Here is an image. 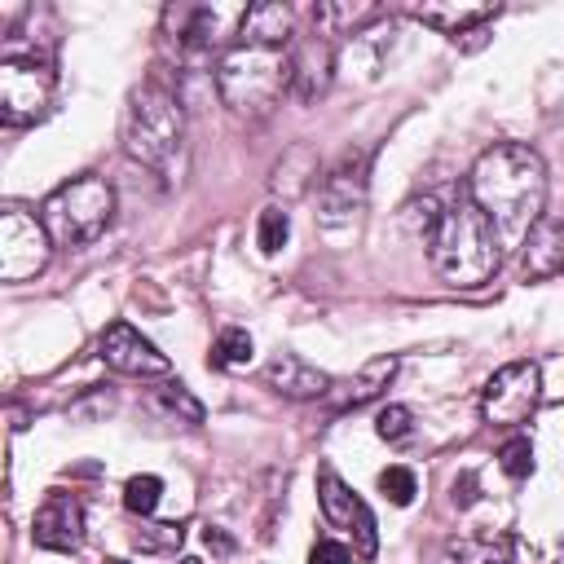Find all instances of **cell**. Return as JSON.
Segmentation results:
<instances>
[{"mask_svg": "<svg viewBox=\"0 0 564 564\" xmlns=\"http://www.w3.org/2000/svg\"><path fill=\"white\" fill-rule=\"evenodd\" d=\"M467 194L485 212L498 247H524L533 225L546 216V163L524 141H498L471 163Z\"/></svg>", "mask_w": 564, "mask_h": 564, "instance_id": "1", "label": "cell"}, {"mask_svg": "<svg viewBox=\"0 0 564 564\" xmlns=\"http://www.w3.org/2000/svg\"><path fill=\"white\" fill-rule=\"evenodd\" d=\"M427 256H432V269L449 282V286H480L494 278L498 260H502V247L485 220V212L471 203L467 185L449 189L432 234L423 238Z\"/></svg>", "mask_w": 564, "mask_h": 564, "instance_id": "2", "label": "cell"}, {"mask_svg": "<svg viewBox=\"0 0 564 564\" xmlns=\"http://www.w3.org/2000/svg\"><path fill=\"white\" fill-rule=\"evenodd\" d=\"M123 150H128L132 163L150 167L167 185L181 181L185 154H189L185 106H181V97L163 79H145L141 88H132L128 115H123Z\"/></svg>", "mask_w": 564, "mask_h": 564, "instance_id": "3", "label": "cell"}, {"mask_svg": "<svg viewBox=\"0 0 564 564\" xmlns=\"http://www.w3.org/2000/svg\"><path fill=\"white\" fill-rule=\"evenodd\" d=\"M216 88L234 115L264 119L282 101V93H291V48L238 40L216 62Z\"/></svg>", "mask_w": 564, "mask_h": 564, "instance_id": "4", "label": "cell"}, {"mask_svg": "<svg viewBox=\"0 0 564 564\" xmlns=\"http://www.w3.org/2000/svg\"><path fill=\"white\" fill-rule=\"evenodd\" d=\"M40 220L53 238V247H88L106 234V225L115 220V189L106 176H75L66 185H57L44 203H40Z\"/></svg>", "mask_w": 564, "mask_h": 564, "instance_id": "5", "label": "cell"}, {"mask_svg": "<svg viewBox=\"0 0 564 564\" xmlns=\"http://www.w3.org/2000/svg\"><path fill=\"white\" fill-rule=\"evenodd\" d=\"M247 4H167L163 9V40L176 57H212L229 40H238Z\"/></svg>", "mask_w": 564, "mask_h": 564, "instance_id": "6", "label": "cell"}, {"mask_svg": "<svg viewBox=\"0 0 564 564\" xmlns=\"http://www.w3.org/2000/svg\"><path fill=\"white\" fill-rule=\"evenodd\" d=\"M57 93V70L40 53H9L0 62V119L9 128H31L48 115Z\"/></svg>", "mask_w": 564, "mask_h": 564, "instance_id": "7", "label": "cell"}, {"mask_svg": "<svg viewBox=\"0 0 564 564\" xmlns=\"http://www.w3.org/2000/svg\"><path fill=\"white\" fill-rule=\"evenodd\" d=\"M538 401H542V370H538V361H507L480 388V414L494 427L529 423Z\"/></svg>", "mask_w": 564, "mask_h": 564, "instance_id": "8", "label": "cell"}, {"mask_svg": "<svg viewBox=\"0 0 564 564\" xmlns=\"http://www.w3.org/2000/svg\"><path fill=\"white\" fill-rule=\"evenodd\" d=\"M48 256H53V238L44 220L22 207H4L0 212V278L31 282L35 273H44Z\"/></svg>", "mask_w": 564, "mask_h": 564, "instance_id": "9", "label": "cell"}, {"mask_svg": "<svg viewBox=\"0 0 564 564\" xmlns=\"http://www.w3.org/2000/svg\"><path fill=\"white\" fill-rule=\"evenodd\" d=\"M366 150H344L322 176H317V220L326 229H344L366 207Z\"/></svg>", "mask_w": 564, "mask_h": 564, "instance_id": "10", "label": "cell"}, {"mask_svg": "<svg viewBox=\"0 0 564 564\" xmlns=\"http://www.w3.org/2000/svg\"><path fill=\"white\" fill-rule=\"evenodd\" d=\"M317 507H322V520H326L330 529H339L344 538H352V555L370 560V555L379 551V529H375L370 507H366L330 467L317 471Z\"/></svg>", "mask_w": 564, "mask_h": 564, "instance_id": "11", "label": "cell"}, {"mask_svg": "<svg viewBox=\"0 0 564 564\" xmlns=\"http://www.w3.org/2000/svg\"><path fill=\"white\" fill-rule=\"evenodd\" d=\"M97 357L119 370V375H137V379H154V375H167V357L128 322H110L101 335H97Z\"/></svg>", "mask_w": 564, "mask_h": 564, "instance_id": "12", "label": "cell"}, {"mask_svg": "<svg viewBox=\"0 0 564 564\" xmlns=\"http://www.w3.org/2000/svg\"><path fill=\"white\" fill-rule=\"evenodd\" d=\"M31 533H35V546H44V551H79L84 546V502L62 489L44 494Z\"/></svg>", "mask_w": 564, "mask_h": 564, "instance_id": "13", "label": "cell"}, {"mask_svg": "<svg viewBox=\"0 0 564 564\" xmlns=\"http://www.w3.org/2000/svg\"><path fill=\"white\" fill-rule=\"evenodd\" d=\"M335 75V48L326 35H304L291 44V97L295 101H317L330 88Z\"/></svg>", "mask_w": 564, "mask_h": 564, "instance_id": "14", "label": "cell"}, {"mask_svg": "<svg viewBox=\"0 0 564 564\" xmlns=\"http://www.w3.org/2000/svg\"><path fill=\"white\" fill-rule=\"evenodd\" d=\"M264 383H269L278 397H291V401H317V397L330 392L335 379H330L326 370L308 366V361L295 357V352H278V357H269V366H264Z\"/></svg>", "mask_w": 564, "mask_h": 564, "instance_id": "15", "label": "cell"}, {"mask_svg": "<svg viewBox=\"0 0 564 564\" xmlns=\"http://www.w3.org/2000/svg\"><path fill=\"white\" fill-rule=\"evenodd\" d=\"M392 375H397V357L392 352H383V357H375V361H366L357 375H348V379H335L330 383V392L322 397L335 414H344V410H357V405H366V401H375L388 383H392Z\"/></svg>", "mask_w": 564, "mask_h": 564, "instance_id": "16", "label": "cell"}, {"mask_svg": "<svg viewBox=\"0 0 564 564\" xmlns=\"http://www.w3.org/2000/svg\"><path fill=\"white\" fill-rule=\"evenodd\" d=\"M238 40L247 44H273V48H291L295 44V13L278 0H260V4H247V18H242V31Z\"/></svg>", "mask_w": 564, "mask_h": 564, "instance_id": "17", "label": "cell"}, {"mask_svg": "<svg viewBox=\"0 0 564 564\" xmlns=\"http://www.w3.org/2000/svg\"><path fill=\"white\" fill-rule=\"evenodd\" d=\"M498 13H502V4H410V18H419L423 26L445 31L449 40H463L467 31H480Z\"/></svg>", "mask_w": 564, "mask_h": 564, "instance_id": "18", "label": "cell"}, {"mask_svg": "<svg viewBox=\"0 0 564 564\" xmlns=\"http://www.w3.org/2000/svg\"><path fill=\"white\" fill-rule=\"evenodd\" d=\"M524 273L555 278L564 273V216H542L524 238Z\"/></svg>", "mask_w": 564, "mask_h": 564, "instance_id": "19", "label": "cell"}, {"mask_svg": "<svg viewBox=\"0 0 564 564\" xmlns=\"http://www.w3.org/2000/svg\"><path fill=\"white\" fill-rule=\"evenodd\" d=\"M436 564H516V555H511V538L498 533V538H458L436 555Z\"/></svg>", "mask_w": 564, "mask_h": 564, "instance_id": "20", "label": "cell"}, {"mask_svg": "<svg viewBox=\"0 0 564 564\" xmlns=\"http://www.w3.org/2000/svg\"><path fill=\"white\" fill-rule=\"evenodd\" d=\"M251 352H256V344H251V335L247 330H238V326H225L220 335H216V344H212V366L216 370H238V366H247L251 361Z\"/></svg>", "mask_w": 564, "mask_h": 564, "instance_id": "21", "label": "cell"}, {"mask_svg": "<svg viewBox=\"0 0 564 564\" xmlns=\"http://www.w3.org/2000/svg\"><path fill=\"white\" fill-rule=\"evenodd\" d=\"M181 542H185V524H176V520H167V524H141L132 533V546L141 555H176Z\"/></svg>", "mask_w": 564, "mask_h": 564, "instance_id": "22", "label": "cell"}, {"mask_svg": "<svg viewBox=\"0 0 564 564\" xmlns=\"http://www.w3.org/2000/svg\"><path fill=\"white\" fill-rule=\"evenodd\" d=\"M286 238H291V216L282 207H264L260 220H256V247L264 256H278L286 247Z\"/></svg>", "mask_w": 564, "mask_h": 564, "instance_id": "23", "label": "cell"}, {"mask_svg": "<svg viewBox=\"0 0 564 564\" xmlns=\"http://www.w3.org/2000/svg\"><path fill=\"white\" fill-rule=\"evenodd\" d=\"M159 498H163V480L150 476V471H141V476H132V480L123 485V507H128L132 516H141V520L154 516Z\"/></svg>", "mask_w": 564, "mask_h": 564, "instance_id": "24", "label": "cell"}, {"mask_svg": "<svg viewBox=\"0 0 564 564\" xmlns=\"http://www.w3.org/2000/svg\"><path fill=\"white\" fill-rule=\"evenodd\" d=\"M379 489H383V498L392 502V507H410L414 502V494H419V480H414V471L410 467H383L379 471Z\"/></svg>", "mask_w": 564, "mask_h": 564, "instance_id": "25", "label": "cell"}, {"mask_svg": "<svg viewBox=\"0 0 564 564\" xmlns=\"http://www.w3.org/2000/svg\"><path fill=\"white\" fill-rule=\"evenodd\" d=\"M375 432H379L388 445H401V441H410V432H414V414H410L405 405H383L379 419H375Z\"/></svg>", "mask_w": 564, "mask_h": 564, "instance_id": "26", "label": "cell"}, {"mask_svg": "<svg viewBox=\"0 0 564 564\" xmlns=\"http://www.w3.org/2000/svg\"><path fill=\"white\" fill-rule=\"evenodd\" d=\"M498 463H502V471H507L511 480H524V476L533 471V441H529V436H511V441L498 449Z\"/></svg>", "mask_w": 564, "mask_h": 564, "instance_id": "27", "label": "cell"}, {"mask_svg": "<svg viewBox=\"0 0 564 564\" xmlns=\"http://www.w3.org/2000/svg\"><path fill=\"white\" fill-rule=\"evenodd\" d=\"M159 401L172 410V414H181L185 423H203V405L189 397V388L181 383V379H172V383H163L159 388Z\"/></svg>", "mask_w": 564, "mask_h": 564, "instance_id": "28", "label": "cell"}, {"mask_svg": "<svg viewBox=\"0 0 564 564\" xmlns=\"http://www.w3.org/2000/svg\"><path fill=\"white\" fill-rule=\"evenodd\" d=\"M308 564H352V551L344 542H335V538H322V542H313Z\"/></svg>", "mask_w": 564, "mask_h": 564, "instance_id": "29", "label": "cell"}, {"mask_svg": "<svg viewBox=\"0 0 564 564\" xmlns=\"http://www.w3.org/2000/svg\"><path fill=\"white\" fill-rule=\"evenodd\" d=\"M454 502H458V507H471V502H476V476H471V471H463V476L454 480Z\"/></svg>", "mask_w": 564, "mask_h": 564, "instance_id": "30", "label": "cell"}, {"mask_svg": "<svg viewBox=\"0 0 564 564\" xmlns=\"http://www.w3.org/2000/svg\"><path fill=\"white\" fill-rule=\"evenodd\" d=\"M203 542H207L212 551H220V555H229V551H234V538H225L216 524H207V529H203Z\"/></svg>", "mask_w": 564, "mask_h": 564, "instance_id": "31", "label": "cell"}, {"mask_svg": "<svg viewBox=\"0 0 564 564\" xmlns=\"http://www.w3.org/2000/svg\"><path fill=\"white\" fill-rule=\"evenodd\" d=\"M106 564H123V560H106ZM181 564H198V560H181Z\"/></svg>", "mask_w": 564, "mask_h": 564, "instance_id": "32", "label": "cell"}]
</instances>
